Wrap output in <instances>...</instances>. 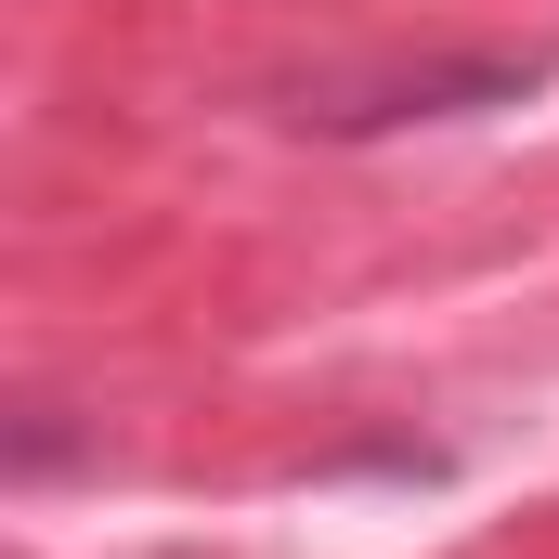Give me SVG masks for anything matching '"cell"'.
Instances as JSON below:
<instances>
[{"label": "cell", "mask_w": 559, "mask_h": 559, "mask_svg": "<svg viewBox=\"0 0 559 559\" xmlns=\"http://www.w3.org/2000/svg\"><path fill=\"white\" fill-rule=\"evenodd\" d=\"M547 66L534 52H442V66H391V79H338V92H299L286 118L312 143H404V131H455V118H495V105H534Z\"/></svg>", "instance_id": "cell-1"}]
</instances>
